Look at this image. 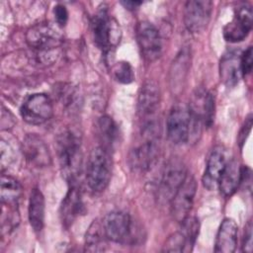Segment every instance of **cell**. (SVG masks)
<instances>
[{"label": "cell", "instance_id": "22", "mask_svg": "<svg viewBox=\"0 0 253 253\" xmlns=\"http://www.w3.org/2000/svg\"><path fill=\"white\" fill-rule=\"evenodd\" d=\"M29 221L36 232L42 231L44 223V198L42 193L35 188L29 201Z\"/></svg>", "mask_w": 253, "mask_h": 253}, {"label": "cell", "instance_id": "11", "mask_svg": "<svg viewBox=\"0 0 253 253\" xmlns=\"http://www.w3.org/2000/svg\"><path fill=\"white\" fill-rule=\"evenodd\" d=\"M197 192V182L193 176L187 175L185 181L176 192L171 204V213L175 220L182 222L192 209Z\"/></svg>", "mask_w": 253, "mask_h": 253}, {"label": "cell", "instance_id": "8", "mask_svg": "<svg viewBox=\"0 0 253 253\" xmlns=\"http://www.w3.org/2000/svg\"><path fill=\"white\" fill-rule=\"evenodd\" d=\"M167 135L174 144L186 143L193 129V123L188 108L175 106L167 118Z\"/></svg>", "mask_w": 253, "mask_h": 253}, {"label": "cell", "instance_id": "27", "mask_svg": "<svg viewBox=\"0 0 253 253\" xmlns=\"http://www.w3.org/2000/svg\"><path fill=\"white\" fill-rule=\"evenodd\" d=\"M181 232L184 234L187 242V251H191L199 234L200 223L194 216H187L182 222Z\"/></svg>", "mask_w": 253, "mask_h": 253}, {"label": "cell", "instance_id": "13", "mask_svg": "<svg viewBox=\"0 0 253 253\" xmlns=\"http://www.w3.org/2000/svg\"><path fill=\"white\" fill-rule=\"evenodd\" d=\"M22 151L27 162L37 168L49 166L51 155L46 143L36 133H28L22 142Z\"/></svg>", "mask_w": 253, "mask_h": 253}, {"label": "cell", "instance_id": "6", "mask_svg": "<svg viewBox=\"0 0 253 253\" xmlns=\"http://www.w3.org/2000/svg\"><path fill=\"white\" fill-rule=\"evenodd\" d=\"M189 113L193 123V129L199 128L198 126L210 127L213 123L214 117V97L205 88H197L192 94Z\"/></svg>", "mask_w": 253, "mask_h": 253}, {"label": "cell", "instance_id": "21", "mask_svg": "<svg viewBox=\"0 0 253 253\" xmlns=\"http://www.w3.org/2000/svg\"><path fill=\"white\" fill-rule=\"evenodd\" d=\"M241 182V166L235 160L227 162L219 177L217 187L220 192L229 197L235 193Z\"/></svg>", "mask_w": 253, "mask_h": 253}, {"label": "cell", "instance_id": "15", "mask_svg": "<svg viewBox=\"0 0 253 253\" xmlns=\"http://www.w3.org/2000/svg\"><path fill=\"white\" fill-rule=\"evenodd\" d=\"M159 152L157 139H145L134 147L128 155V165L136 172L147 171L156 161Z\"/></svg>", "mask_w": 253, "mask_h": 253}, {"label": "cell", "instance_id": "24", "mask_svg": "<svg viewBox=\"0 0 253 253\" xmlns=\"http://www.w3.org/2000/svg\"><path fill=\"white\" fill-rule=\"evenodd\" d=\"M22 193L21 184L13 177L3 174L1 176L0 197L1 203L7 206L15 205Z\"/></svg>", "mask_w": 253, "mask_h": 253}, {"label": "cell", "instance_id": "19", "mask_svg": "<svg viewBox=\"0 0 253 253\" xmlns=\"http://www.w3.org/2000/svg\"><path fill=\"white\" fill-rule=\"evenodd\" d=\"M84 210L79 189L72 185L67 191L60 206V217L64 227L68 228Z\"/></svg>", "mask_w": 253, "mask_h": 253}, {"label": "cell", "instance_id": "4", "mask_svg": "<svg viewBox=\"0 0 253 253\" xmlns=\"http://www.w3.org/2000/svg\"><path fill=\"white\" fill-rule=\"evenodd\" d=\"M91 31L96 45L104 51L116 46L121 39V30L118 23L106 10H100L92 18Z\"/></svg>", "mask_w": 253, "mask_h": 253}, {"label": "cell", "instance_id": "10", "mask_svg": "<svg viewBox=\"0 0 253 253\" xmlns=\"http://www.w3.org/2000/svg\"><path fill=\"white\" fill-rule=\"evenodd\" d=\"M28 44L41 52H49L61 44V36L50 25L41 23L30 28L26 34Z\"/></svg>", "mask_w": 253, "mask_h": 253}, {"label": "cell", "instance_id": "5", "mask_svg": "<svg viewBox=\"0 0 253 253\" xmlns=\"http://www.w3.org/2000/svg\"><path fill=\"white\" fill-rule=\"evenodd\" d=\"M108 240L116 243L133 242L134 225L130 215L122 211L109 212L102 221Z\"/></svg>", "mask_w": 253, "mask_h": 253}, {"label": "cell", "instance_id": "34", "mask_svg": "<svg viewBox=\"0 0 253 253\" xmlns=\"http://www.w3.org/2000/svg\"><path fill=\"white\" fill-rule=\"evenodd\" d=\"M122 4L128 10H133L136 9L139 5L142 4V2L140 1H124L122 2Z\"/></svg>", "mask_w": 253, "mask_h": 253}, {"label": "cell", "instance_id": "33", "mask_svg": "<svg viewBox=\"0 0 253 253\" xmlns=\"http://www.w3.org/2000/svg\"><path fill=\"white\" fill-rule=\"evenodd\" d=\"M251 126H252V116L249 115V116L246 118L245 124H244V126H242V129H241V131H240V133H239L238 141H239L240 144H243V143L245 142V140H246V138H247V136H248V134H249V132H250V130H251Z\"/></svg>", "mask_w": 253, "mask_h": 253}, {"label": "cell", "instance_id": "28", "mask_svg": "<svg viewBox=\"0 0 253 253\" xmlns=\"http://www.w3.org/2000/svg\"><path fill=\"white\" fill-rule=\"evenodd\" d=\"M113 74L117 81L123 84H129L134 80V71L126 61H120L113 67Z\"/></svg>", "mask_w": 253, "mask_h": 253}, {"label": "cell", "instance_id": "16", "mask_svg": "<svg viewBox=\"0 0 253 253\" xmlns=\"http://www.w3.org/2000/svg\"><path fill=\"white\" fill-rule=\"evenodd\" d=\"M160 102L158 85L151 80L146 81L140 88L137 99V113L144 121L154 118Z\"/></svg>", "mask_w": 253, "mask_h": 253}, {"label": "cell", "instance_id": "7", "mask_svg": "<svg viewBox=\"0 0 253 253\" xmlns=\"http://www.w3.org/2000/svg\"><path fill=\"white\" fill-rule=\"evenodd\" d=\"M23 120L34 126L47 122L53 114V106L50 98L43 93L29 95L20 109Z\"/></svg>", "mask_w": 253, "mask_h": 253}, {"label": "cell", "instance_id": "1", "mask_svg": "<svg viewBox=\"0 0 253 253\" xmlns=\"http://www.w3.org/2000/svg\"><path fill=\"white\" fill-rule=\"evenodd\" d=\"M56 148L62 173L66 179L73 182L80 172L81 167L82 153L80 136L75 131L66 129L57 136Z\"/></svg>", "mask_w": 253, "mask_h": 253}, {"label": "cell", "instance_id": "29", "mask_svg": "<svg viewBox=\"0 0 253 253\" xmlns=\"http://www.w3.org/2000/svg\"><path fill=\"white\" fill-rule=\"evenodd\" d=\"M163 251L167 252H187V242L184 234L177 231L171 234L164 245Z\"/></svg>", "mask_w": 253, "mask_h": 253}, {"label": "cell", "instance_id": "31", "mask_svg": "<svg viewBox=\"0 0 253 253\" xmlns=\"http://www.w3.org/2000/svg\"><path fill=\"white\" fill-rule=\"evenodd\" d=\"M252 222L248 221L246 226H245V230H244V234H243V239H242V251L243 252H247V253H251L252 252Z\"/></svg>", "mask_w": 253, "mask_h": 253}, {"label": "cell", "instance_id": "2", "mask_svg": "<svg viewBox=\"0 0 253 253\" xmlns=\"http://www.w3.org/2000/svg\"><path fill=\"white\" fill-rule=\"evenodd\" d=\"M112 176V162L108 152L103 146H96L90 152L86 166V180L94 192L104 191Z\"/></svg>", "mask_w": 253, "mask_h": 253}, {"label": "cell", "instance_id": "17", "mask_svg": "<svg viewBox=\"0 0 253 253\" xmlns=\"http://www.w3.org/2000/svg\"><path fill=\"white\" fill-rule=\"evenodd\" d=\"M226 164L224 150L221 146L214 147L207 161V167L203 176V185L208 190L211 191L217 187L219 177Z\"/></svg>", "mask_w": 253, "mask_h": 253}, {"label": "cell", "instance_id": "18", "mask_svg": "<svg viewBox=\"0 0 253 253\" xmlns=\"http://www.w3.org/2000/svg\"><path fill=\"white\" fill-rule=\"evenodd\" d=\"M240 56L241 54L237 50L226 51L219 61V76L222 83L227 87L235 86L241 73L240 67Z\"/></svg>", "mask_w": 253, "mask_h": 253}, {"label": "cell", "instance_id": "9", "mask_svg": "<svg viewBox=\"0 0 253 253\" xmlns=\"http://www.w3.org/2000/svg\"><path fill=\"white\" fill-rule=\"evenodd\" d=\"M136 40L141 54L147 61H154L160 56L161 37L153 24L147 21L139 22L136 27Z\"/></svg>", "mask_w": 253, "mask_h": 253}, {"label": "cell", "instance_id": "23", "mask_svg": "<svg viewBox=\"0 0 253 253\" xmlns=\"http://www.w3.org/2000/svg\"><path fill=\"white\" fill-rule=\"evenodd\" d=\"M107 240L102 222L94 220L86 233L85 250L89 252L104 251L107 247Z\"/></svg>", "mask_w": 253, "mask_h": 253}, {"label": "cell", "instance_id": "32", "mask_svg": "<svg viewBox=\"0 0 253 253\" xmlns=\"http://www.w3.org/2000/svg\"><path fill=\"white\" fill-rule=\"evenodd\" d=\"M53 14H54V19H55L56 23L58 24V26L64 27L68 20V12H67V9L65 8V6L60 5V4L56 5L53 9Z\"/></svg>", "mask_w": 253, "mask_h": 253}, {"label": "cell", "instance_id": "12", "mask_svg": "<svg viewBox=\"0 0 253 253\" xmlns=\"http://www.w3.org/2000/svg\"><path fill=\"white\" fill-rule=\"evenodd\" d=\"M212 10L209 0H191L185 5L184 24L191 33H200L208 25Z\"/></svg>", "mask_w": 253, "mask_h": 253}, {"label": "cell", "instance_id": "25", "mask_svg": "<svg viewBox=\"0 0 253 253\" xmlns=\"http://www.w3.org/2000/svg\"><path fill=\"white\" fill-rule=\"evenodd\" d=\"M98 130L102 141L103 147L108 149L112 147L119 139L120 131L116 122L109 116H103L98 121Z\"/></svg>", "mask_w": 253, "mask_h": 253}, {"label": "cell", "instance_id": "20", "mask_svg": "<svg viewBox=\"0 0 253 253\" xmlns=\"http://www.w3.org/2000/svg\"><path fill=\"white\" fill-rule=\"evenodd\" d=\"M237 224L232 218H224L216 234L214 252H234L237 245Z\"/></svg>", "mask_w": 253, "mask_h": 253}, {"label": "cell", "instance_id": "26", "mask_svg": "<svg viewBox=\"0 0 253 253\" xmlns=\"http://www.w3.org/2000/svg\"><path fill=\"white\" fill-rule=\"evenodd\" d=\"M189 54L184 50L181 51L176 57L175 61H173L172 69H171V88L175 91L177 88L183 85V81L185 80L186 74L188 72L189 65Z\"/></svg>", "mask_w": 253, "mask_h": 253}, {"label": "cell", "instance_id": "14", "mask_svg": "<svg viewBox=\"0 0 253 253\" xmlns=\"http://www.w3.org/2000/svg\"><path fill=\"white\" fill-rule=\"evenodd\" d=\"M252 9L248 5L240 6L233 20L223 28V38L229 42L243 41L252 28Z\"/></svg>", "mask_w": 253, "mask_h": 253}, {"label": "cell", "instance_id": "30", "mask_svg": "<svg viewBox=\"0 0 253 253\" xmlns=\"http://www.w3.org/2000/svg\"><path fill=\"white\" fill-rule=\"evenodd\" d=\"M253 65L252 60V47L249 46L240 56V67L242 75H247L251 72Z\"/></svg>", "mask_w": 253, "mask_h": 253}, {"label": "cell", "instance_id": "3", "mask_svg": "<svg viewBox=\"0 0 253 253\" xmlns=\"http://www.w3.org/2000/svg\"><path fill=\"white\" fill-rule=\"evenodd\" d=\"M185 164L179 158H171L164 165L157 187V199L161 204L172 201L178 189L187 177Z\"/></svg>", "mask_w": 253, "mask_h": 253}]
</instances>
